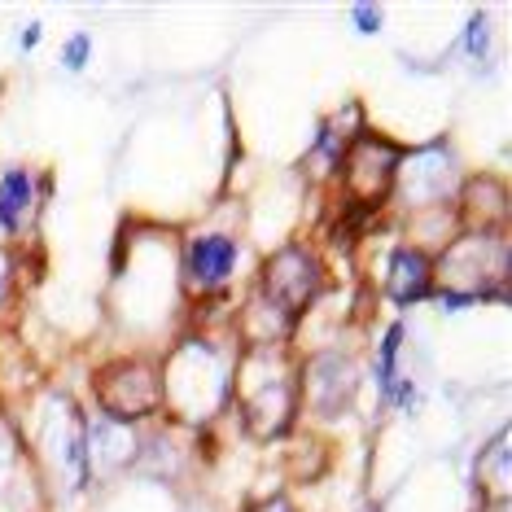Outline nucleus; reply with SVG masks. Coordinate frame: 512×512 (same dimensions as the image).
Wrapping results in <instances>:
<instances>
[{
	"label": "nucleus",
	"instance_id": "obj_1",
	"mask_svg": "<svg viewBox=\"0 0 512 512\" xmlns=\"http://www.w3.org/2000/svg\"><path fill=\"white\" fill-rule=\"evenodd\" d=\"M232 267H237V241L232 237H193L189 241V254H184V276H189L193 289H202V294H211L232 276Z\"/></svg>",
	"mask_w": 512,
	"mask_h": 512
},
{
	"label": "nucleus",
	"instance_id": "obj_2",
	"mask_svg": "<svg viewBox=\"0 0 512 512\" xmlns=\"http://www.w3.org/2000/svg\"><path fill=\"white\" fill-rule=\"evenodd\" d=\"M31 202H36V184H31V171L22 167H9L0 176V228L5 232H18L31 215Z\"/></svg>",
	"mask_w": 512,
	"mask_h": 512
},
{
	"label": "nucleus",
	"instance_id": "obj_3",
	"mask_svg": "<svg viewBox=\"0 0 512 512\" xmlns=\"http://www.w3.org/2000/svg\"><path fill=\"white\" fill-rule=\"evenodd\" d=\"M429 276L434 267L421 250H394L390 259V294L399 302H412V298H425L429 294Z\"/></svg>",
	"mask_w": 512,
	"mask_h": 512
},
{
	"label": "nucleus",
	"instance_id": "obj_4",
	"mask_svg": "<svg viewBox=\"0 0 512 512\" xmlns=\"http://www.w3.org/2000/svg\"><path fill=\"white\" fill-rule=\"evenodd\" d=\"M399 337H403V329L394 324V329L386 333V342H381V368H377V381H381V390H394V355H399Z\"/></svg>",
	"mask_w": 512,
	"mask_h": 512
},
{
	"label": "nucleus",
	"instance_id": "obj_5",
	"mask_svg": "<svg viewBox=\"0 0 512 512\" xmlns=\"http://www.w3.org/2000/svg\"><path fill=\"white\" fill-rule=\"evenodd\" d=\"M88 53H92V40H88V31H75V36L66 40V49H62V66H66V71H84Z\"/></svg>",
	"mask_w": 512,
	"mask_h": 512
},
{
	"label": "nucleus",
	"instance_id": "obj_6",
	"mask_svg": "<svg viewBox=\"0 0 512 512\" xmlns=\"http://www.w3.org/2000/svg\"><path fill=\"white\" fill-rule=\"evenodd\" d=\"M351 18H355V27L364 31V36H372V31L381 27V9H372V5H355Z\"/></svg>",
	"mask_w": 512,
	"mask_h": 512
},
{
	"label": "nucleus",
	"instance_id": "obj_7",
	"mask_svg": "<svg viewBox=\"0 0 512 512\" xmlns=\"http://www.w3.org/2000/svg\"><path fill=\"white\" fill-rule=\"evenodd\" d=\"M464 40H469V53H473V57H482V53H486V22L473 18V22H469V36H464Z\"/></svg>",
	"mask_w": 512,
	"mask_h": 512
},
{
	"label": "nucleus",
	"instance_id": "obj_8",
	"mask_svg": "<svg viewBox=\"0 0 512 512\" xmlns=\"http://www.w3.org/2000/svg\"><path fill=\"white\" fill-rule=\"evenodd\" d=\"M40 31H44L40 22H31V27L18 36V49H36V44H40Z\"/></svg>",
	"mask_w": 512,
	"mask_h": 512
}]
</instances>
